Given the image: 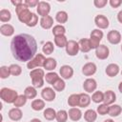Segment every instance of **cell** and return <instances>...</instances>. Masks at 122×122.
I'll use <instances>...</instances> for the list:
<instances>
[{"mask_svg": "<svg viewBox=\"0 0 122 122\" xmlns=\"http://www.w3.org/2000/svg\"><path fill=\"white\" fill-rule=\"evenodd\" d=\"M117 20H118L119 23L122 24V10L117 13Z\"/></svg>", "mask_w": 122, "mask_h": 122, "instance_id": "obj_50", "label": "cell"}, {"mask_svg": "<svg viewBox=\"0 0 122 122\" xmlns=\"http://www.w3.org/2000/svg\"><path fill=\"white\" fill-rule=\"evenodd\" d=\"M18 93L16 91L12 90V89H9V88H2L0 90V97L1 99L8 103V104H13L16 100V98L18 97Z\"/></svg>", "mask_w": 122, "mask_h": 122, "instance_id": "obj_3", "label": "cell"}, {"mask_svg": "<svg viewBox=\"0 0 122 122\" xmlns=\"http://www.w3.org/2000/svg\"><path fill=\"white\" fill-rule=\"evenodd\" d=\"M10 74L13 76H18L22 73V68L17 64H11L10 66Z\"/></svg>", "mask_w": 122, "mask_h": 122, "instance_id": "obj_39", "label": "cell"}, {"mask_svg": "<svg viewBox=\"0 0 122 122\" xmlns=\"http://www.w3.org/2000/svg\"><path fill=\"white\" fill-rule=\"evenodd\" d=\"M65 49H66V52L70 56H75V55H77L78 51H80L78 42H76L74 40H69Z\"/></svg>", "mask_w": 122, "mask_h": 122, "instance_id": "obj_5", "label": "cell"}, {"mask_svg": "<svg viewBox=\"0 0 122 122\" xmlns=\"http://www.w3.org/2000/svg\"><path fill=\"white\" fill-rule=\"evenodd\" d=\"M91 96L88 93H79V107L81 108H86L90 105L91 103Z\"/></svg>", "mask_w": 122, "mask_h": 122, "instance_id": "obj_22", "label": "cell"}, {"mask_svg": "<svg viewBox=\"0 0 122 122\" xmlns=\"http://www.w3.org/2000/svg\"><path fill=\"white\" fill-rule=\"evenodd\" d=\"M59 73L63 79H71L73 75V69L69 65H63L59 70Z\"/></svg>", "mask_w": 122, "mask_h": 122, "instance_id": "obj_13", "label": "cell"}, {"mask_svg": "<svg viewBox=\"0 0 122 122\" xmlns=\"http://www.w3.org/2000/svg\"><path fill=\"white\" fill-rule=\"evenodd\" d=\"M30 122H42L40 119H38V118H33V119H31Z\"/></svg>", "mask_w": 122, "mask_h": 122, "instance_id": "obj_53", "label": "cell"}, {"mask_svg": "<svg viewBox=\"0 0 122 122\" xmlns=\"http://www.w3.org/2000/svg\"><path fill=\"white\" fill-rule=\"evenodd\" d=\"M116 100V94L114 93V92L109 90L107 92H104V103L107 105H112Z\"/></svg>", "mask_w": 122, "mask_h": 122, "instance_id": "obj_17", "label": "cell"}, {"mask_svg": "<svg viewBox=\"0 0 122 122\" xmlns=\"http://www.w3.org/2000/svg\"><path fill=\"white\" fill-rule=\"evenodd\" d=\"M23 3V1H21V0H18V1H11V4L13 5V6H15V7H17V6H19L20 4H22Z\"/></svg>", "mask_w": 122, "mask_h": 122, "instance_id": "obj_51", "label": "cell"}, {"mask_svg": "<svg viewBox=\"0 0 122 122\" xmlns=\"http://www.w3.org/2000/svg\"><path fill=\"white\" fill-rule=\"evenodd\" d=\"M91 98L94 103L99 104L104 101V92H102L101 91H95L94 92H92V95Z\"/></svg>", "mask_w": 122, "mask_h": 122, "instance_id": "obj_35", "label": "cell"}, {"mask_svg": "<svg viewBox=\"0 0 122 122\" xmlns=\"http://www.w3.org/2000/svg\"><path fill=\"white\" fill-rule=\"evenodd\" d=\"M30 106H31V109L33 111L38 112V111H41L45 108V101L42 99H34L31 101Z\"/></svg>", "mask_w": 122, "mask_h": 122, "instance_id": "obj_32", "label": "cell"}, {"mask_svg": "<svg viewBox=\"0 0 122 122\" xmlns=\"http://www.w3.org/2000/svg\"><path fill=\"white\" fill-rule=\"evenodd\" d=\"M11 19V13L7 9H2L0 10V21L3 23L9 22Z\"/></svg>", "mask_w": 122, "mask_h": 122, "instance_id": "obj_33", "label": "cell"}, {"mask_svg": "<svg viewBox=\"0 0 122 122\" xmlns=\"http://www.w3.org/2000/svg\"><path fill=\"white\" fill-rule=\"evenodd\" d=\"M121 33L116 30H112L107 34L108 41L112 45H117L121 42Z\"/></svg>", "mask_w": 122, "mask_h": 122, "instance_id": "obj_9", "label": "cell"}, {"mask_svg": "<svg viewBox=\"0 0 122 122\" xmlns=\"http://www.w3.org/2000/svg\"><path fill=\"white\" fill-rule=\"evenodd\" d=\"M96 65L93 62H88L82 67V73L85 76H92L96 72Z\"/></svg>", "mask_w": 122, "mask_h": 122, "instance_id": "obj_12", "label": "cell"}, {"mask_svg": "<svg viewBox=\"0 0 122 122\" xmlns=\"http://www.w3.org/2000/svg\"><path fill=\"white\" fill-rule=\"evenodd\" d=\"M53 51H54V45H53V43L51 42V41L46 42V43L43 45V47H42V51H43L44 54L50 55V54H51V53L53 52Z\"/></svg>", "mask_w": 122, "mask_h": 122, "instance_id": "obj_34", "label": "cell"}, {"mask_svg": "<svg viewBox=\"0 0 122 122\" xmlns=\"http://www.w3.org/2000/svg\"><path fill=\"white\" fill-rule=\"evenodd\" d=\"M59 78L60 77L58 76V74L56 72H54V71H50V72L46 73V75H45L46 82L49 83V84H51V85H53Z\"/></svg>", "mask_w": 122, "mask_h": 122, "instance_id": "obj_31", "label": "cell"}, {"mask_svg": "<svg viewBox=\"0 0 122 122\" xmlns=\"http://www.w3.org/2000/svg\"><path fill=\"white\" fill-rule=\"evenodd\" d=\"M68 39L65 35H59V36H54V44L58 48H66Z\"/></svg>", "mask_w": 122, "mask_h": 122, "instance_id": "obj_28", "label": "cell"}, {"mask_svg": "<svg viewBox=\"0 0 122 122\" xmlns=\"http://www.w3.org/2000/svg\"><path fill=\"white\" fill-rule=\"evenodd\" d=\"M68 117H69L68 112H66L65 110H59L56 112L55 119H56L57 122H66L68 120Z\"/></svg>", "mask_w": 122, "mask_h": 122, "instance_id": "obj_36", "label": "cell"}, {"mask_svg": "<svg viewBox=\"0 0 122 122\" xmlns=\"http://www.w3.org/2000/svg\"><path fill=\"white\" fill-rule=\"evenodd\" d=\"M10 75V67H8V66H2V67H0V77L2 79H6Z\"/></svg>", "mask_w": 122, "mask_h": 122, "instance_id": "obj_41", "label": "cell"}, {"mask_svg": "<svg viewBox=\"0 0 122 122\" xmlns=\"http://www.w3.org/2000/svg\"><path fill=\"white\" fill-rule=\"evenodd\" d=\"M96 118H97V112L92 109H89L84 112V119L87 122H94Z\"/></svg>", "mask_w": 122, "mask_h": 122, "instance_id": "obj_24", "label": "cell"}, {"mask_svg": "<svg viewBox=\"0 0 122 122\" xmlns=\"http://www.w3.org/2000/svg\"><path fill=\"white\" fill-rule=\"evenodd\" d=\"M103 122H114L112 119H106V120H104Z\"/></svg>", "mask_w": 122, "mask_h": 122, "instance_id": "obj_54", "label": "cell"}, {"mask_svg": "<svg viewBox=\"0 0 122 122\" xmlns=\"http://www.w3.org/2000/svg\"><path fill=\"white\" fill-rule=\"evenodd\" d=\"M121 51H122V45H121Z\"/></svg>", "mask_w": 122, "mask_h": 122, "instance_id": "obj_55", "label": "cell"}, {"mask_svg": "<svg viewBox=\"0 0 122 122\" xmlns=\"http://www.w3.org/2000/svg\"><path fill=\"white\" fill-rule=\"evenodd\" d=\"M29 8H33V7H37V5L39 4L38 0H26L24 2Z\"/></svg>", "mask_w": 122, "mask_h": 122, "instance_id": "obj_48", "label": "cell"}, {"mask_svg": "<svg viewBox=\"0 0 122 122\" xmlns=\"http://www.w3.org/2000/svg\"><path fill=\"white\" fill-rule=\"evenodd\" d=\"M69 19V16H68V13L65 11V10H59L56 14H55V20L60 24H64L68 21Z\"/></svg>", "mask_w": 122, "mask_h": 122, "instance_id": "obj_30", "label": "cell"}, {"mask_svg": "<svg viewBox=\"0 0 122 122\" xmlns=\"http://www.w3.org/2000/svg\"><path fill=\"white\" fill-rule=\"evenodd\" d=\"M40 26L45 30L51 29L53 26V18L51 15H48V16H45V17H41Z\"/></svg>", "mask_w": 122, "mask_h": 122, "instance_id": "obj_20", "label": "cell"}, {"mask_svg": "<svg viewBox=\"0 0 122 122\" xmlns=\"http://www.w3.org/2000/svg\"><path fill=\"white\" fill-rule=\"evenodd\" d=\"M27 100H28V98L25 96V94H19V95H18V97L16 98L15 102L13 103V105H14V107H15V108L23 107V106L27 103Z\"/></svg>", "mask_w": 122, "mask_h": 122, "instance_id": "obj_38", "label": "cell"}, {"mask_svg": "<svg viewBox=\"0 0 122 122\" xmlns=\"http://www.w3.org/2000/svg\"><path fill=\"white\" fill-rule=\"evenodd\" d=\"M119 66L115 63H111L106 67V74L110 77H114L119 73Z\"/></svg>", "mask_w": 122, "mask_h": 122, "instance_id": "obj_14", "label": "cell"}, {"mask_svg": "<svg viewBox=\"0 0 122 122\" xmlns=\"http://www.w3.org/2000/svg\"><path fill=\"white\" fill-rule=\"evenodd\" d=\"M118 90H119V92L122 93V81L119 83V85H118Z\"/></svg>", "mask_w": 122, "mask_h": 122, "instance_id": "obj_52", "label": "cell"}, {"mask_svg": "<svg viewBox=\"0 0 122 122\" xmlns=\"http://www.w3.org/2000/svg\"><path fill=\"white\" fill-rule=\"evenodd\" d=\"M41 96L42 98L45 100V101H48V102H51L54 100L55 96H56V93H55V91L54 89L51 88V87H46L42 90L41 92Z\"/></svg>", "mask_w": 122, "mask_h": 122, "instance_id": "obj_7", "label": "cell"}, {"mask_svg": "<svg viewBox=\"0 0 122 122\" xmlns=\"http://www.w3.org/2000/svg\"><path fill=\"white\" fill-rule=\"evenodd\" d=\"M56 66H57V62H56V60H55L54 58H52V57H49V58L46 59L43 68H44L46 71H53V70L56 68Z\"/></svg>", "mask_w": 122, "mask_h": 122, "instance_id": "obj_25", "label": "cell"}, {"mask_svg": "<svg viewBox=\"0 0 122 122\" xmlns=\"http://www.w3.org/2000/svg\"><path fill=\"white\" fill-rule=\"evenodd\" d=\"M32 13H33V12H31L29 9H27V10H23L22 12H20L19 14H17V17H18V19H19L20 22L25 23V24L27 25V24L29 23V21L30 20L31 16H32Z\"/></svg>", "mask_w": 122, "mask_h": 122, "instance_id": "obj_18", "label": "cell"}, {"mask_svg": "<svg viewBox=\"0 0 122 122\" xmlns=\"http://www.w3.org/2000/svg\"><path fill=\"white\" fill-rule=\"evenodd\" d=\"M78 44H79V49H80V51H81L82 52H84V53L89 52V51L92 50L91 44H90V40H89L88 38H82V39H80L79 42H78Z\"/></svg>", "mask_w": 122, "mask_h": 122, "instance_id": "obj_21", "label": "cell"}, {"mask_svg": "<svg viewBox=\"0 0 122 122\" xmlns=\"http://www.w3.org/2000/svg\"><path fill=\"white\" fill-rule=\"evenodd\" d=\"M122 112V108L117 104H112L109 106V112L108 114L112 117H116Z\"/></svg>", "mask_w": 122, "mask_h": 122, "instance_id": "obj_23", "label": "cell"}, {"mask_svg": "<svg viewBox=\"0 0 122 122\" xmlns=\"http://www.w3.org/2000/svg\"><path fill=\"white\" fill-rule=\"evenodd\" d=\"M68 105L71 108L79 107V94L78 93L71 94L68 98Z\"/></svg>", "mask_w": 122, "mask_h": 122, "instance_id": "obj_27", "label": "cell"}, {"mask_svg": "<svg viewBox=\"0 0 122 122\" xmlns=\"http://www.w3.org/2000/svg\"><path fill=\"white\" fill-rule=\"evenodd\" d=\"M68 114L70 119L72 121H78L82 117V112L78 108H71L68 112Z\"/></svg>", "mask_w": 122, "mask_h": 122, "instance_id": "obj_16", "label": "cell"}, {"mask_svg": "<svg viewBox=\"0 0 122 122\" xmlns=\"http://www.w3.org/2000/svg\"><path fill=\"white\" fill-rule=\"evenodd\" d=\"M97 88V83L93 78H87L83 83V89L87 93L94 92Z\"/></svg>", "mask_w": 122, "mask_h": 122, "instance_id": "obj_10", "label": "cell"}, {"mask_svg": "<svg viewBox=\"0 0 122 122\" xmlns=\"http://www.w3.org/2000/svg\"><path fill=\"white\" fill-rule=\"evenodd\" d=\"M9 117L12 120V121H19L22 116H23V112L19 108H12L9 111Z\"/></svg>", "mask_w": 122, "mask_h": 122, "instance_id": "obj_15", "label": "cell"}, {"mask_svg": "<svg viewBox=\"0 0 122 122\" xmlns=\"http://www.w3.org/2000/svg\"><path fill=\"white\" fill-rule=\"evenodd\" d=\"M121 74H122V71H121Z\"/></svg>", "mask_w": 122, "mask_h": 122, "instance_id": "obj_56", "label": "cell"}, {"mask_svg": "<svg viewBox=\"0 0 122 122\" xmlns=\"http://www.w3.org/2000/svg\"><path fill=\"white\" fill-rule=\"evenodd\" d=\"M24 94L28 99H34L37 95V92H36V88H34L33 86H29L25 89L24 91Z\"/></svg>", "mask_w": 122, "mask_h": 122, "instance_id": "obj_29", "label": "cell"}, {"mask_svg": "<svg viewBox=\"0 0 122 122\" xmlns=\"http://www.w3.org/2000/svg\"><path fill=\"white\" fill-rule=\"evenodd\" d=\"M0 32L4 36H11L14 33V28L10 24H3L0 27Z\"/></svg>", "mask_w": 122, "mask_h": 122, "instance_id": "obj_19", "label": "cell"}, {"mask_svg": "<svg viewBox=\"0 0 122 122\" xmlns=\"http://www.w3.org/2000/svg\"><path fill=\"white\" fill-rule=\"evenodd\" d=\"M36 10L41 17L48 16L51 11V5L46 1H39V4L36 7Z\"/></svg>", "mask_w": 122, "mask_h": 122, "instance_id": "obj_6", "label": "cell"}, {"mask_svg": "<svg viewBox=\"0 0 122 122\" xmlns=\"http://www.w3.org/2000/svg\"><path fill=\"white\" fill-rule=\"evenodd\" d=\"M109 3H110V5L112 6V8L116 9V8H118V7L122 4V0H110Z\"/></svg>", "mask_w": 122, "mask_h": 122, "instance_id": "obj_49", "label": "cell"}, {"mask_svg": "<svg viewBox=\"0 0 122 122\" xmlns=\"http://www.w3.org/2000/svg\"><path fill=\"white\" fill-rule=\"evenodd\" d=\"M95 55L100 60H105L110 55V50L105 45H100L97 49H95Z\"/></svg>", "mask_w": 122, "mask_h": 122, "instance_id": "obj_11", "label": "cell"}, {"mask_svg": "<svg viewBox=\"0 0 122 122\" xmlns=\"http://www.w3.org/2000/svg\"><path fill=\"white\" fill-rule=\"evenodd\" d=\"M103 31L101 30H99V29H94V30H92V32H91V36H94V37H97V38H99V39H101L102 40V38H103Z\"/></svg>", "mask_w": 122, "mask_h": 122, "instance_id": "obj_45", "label": "cell"}, {"mask_svg": "<svg viewBox=\"0 0 122 122\" xmlns=\"http://www.w3.org/2000/svg\"><path fill=\"white\" fill-rule=\"evenodd\" d=\"M93 4H94V6L96 8L102 9V8H104L108 4V0H94L93 1Z\"/></svg>", "mask_w": 122, "mask_h": 122, "instance_id": "obj_46", "label": "cell"}, {"mask_svg": "<svg viewBox=\"0 0 122 122\" xmlns=\"http://www.w3.org/2000/svg\"><path fill=\"white\" fill-rule=\"evenodd\" d=\"M94 23L96 25V27L99 29V30H105L109 27L110 25V22H109V19L103 15V14H98L95 16L94 18Z\"/></svg>", "mask_w": 122, "mask_h": 122, "instance_id": "obj_8", "label": "cell"}, {"mask_svg": "<svg viewBox=\"0 0 122 122\" xmlns=\"http://www.w3.org/2000/svg\"><path fill=\"white\" fill-rule=\"evenodd\" d=\"M27 9H29V7L23 2V3L20 4L19 6L15 7V12H16V14H19L20 12H22L23 10H27Z\"/></svg>", "mask_w": 122, "mask_h": 122, "instance_id": "obj_47", "label": "cell"}, {"mask_svg": "<svg viewBox=\"0 0 122 122\" xmlns=\"http://www.w3.org/2000/svg\"><path fill=\"white\" fill-rule=\"evenodd\" d=\"M56 112H56L54 109H52V108H47V109L44 110V112H43V116H44L45 119H47V120H49V121H51V120L55 119V117H56Z\"/></svg>", "mask_w": 122, "mask_h": 122, "instance_id": "obj_26", "label": "cell"}, {"mask_svg": "<svg viewBox=\"0 0 122 122\" xmlns=\"http://www.w3.org/2000/svg\"><path fill=\"white\" fill-rule=\"evenodd\" d=\"M65 32H66V29L63 25H55L53 26L52 28V34L54 36H59V35H65Z\"/></svg>", "mask_w": 122, "mask_h": 122, "instance_id": "obj_37", "label": "cell"}, {"mask_svg": "<svg viewBox=\"0 0 122 122\" xmlns=\"http://www.w3.org/2000/svg\"><path fill=\"white\" fill-rule=\"evenodd\" d=\"M31 78V84L34 88H41L44 85L45 80V71L42 69H33L30 72Z\"/></svg>", "mask_w": 122, "mask_h": 122, "instance_id": "obj_2", "label": "cell"}, {"mask_svg": "<svg viewBox=\"0 0 122 122\" xmlns=\"http://www.w3.org/2000/svg\"><path fill=\"white\" fill-rule=\"evenodd\" d=\"M89 40H90V44H91V48H92V49H97L101 44H100V41H101V39H99V38H97V37H94V36H90V38H89Z\"/></svg>", "mask_w": 122, "mask_h": 122, "instance_id": "obj_43", "label": "cell"}, {"mask_svg": "<svg viewBox=\"0 0 122 122\" xmlns=\"http://www.w3.org/2000/svg\"><path fill=\"white\" fill-rule=\"evenodd\" d=\"M38 23V16L35 13H32V16L30 18V20L29 21V23L27 24L28 27H35Z\"/></svg>", "mask_w": 122, "mask_h": 122, "instance_id": "obj_44", "label": "cell"}, {"mask_svg": "<svg viewBox=\"0 0 122 122\" xmlns=\"http://www.w3.org/2000/svg\"><path fill=\"white\" fill-rule=\"evenodd\" d=\"M96 112L99 113L100 115L108 114V112H109V105H107V104H105V103H103V104H99V106L97 107Z\"/></svg>", "mask_w": 122, "mask_h": 122, "instance_id": "obj_42", "label": "cell"}, {"mask_svg": "<svg viewBox=\"0 0 122 122\" xmlns=\"http://www.w3.org/2000/svg\"><path fill=\"white\" fill-rule=\"evenodd\" d=\"M52 87H53L54 91H56V92H62V91L65 90L66 83H65V81H64L62 78H59V79L52 85Z\"/></svg>", "mask_w": 122, "mask_h": 122, "instance_id": "obj_40", "label": "cell"}, {"mask_svg": "<svg viewBox=\"0 0 122 122\" xmlns=\"http://www.w3.org/2000/svg\"><path fill=\"white\" fill-rule=\"evenodd\" d=\"M46 59L47 58L44 56L43 53H36V55L27 63V68L30 70H33L37 67H44Z\"/></svg>", "mask_w": 122, "mask_h": 122, "instance_id": "obj_4", "label": "cell"}, {"mask_svg": "<svg viewBox=\"0 0 122 122\" xmlns=\"http://www.w3.org/2000/svg\"><path fill=\"white\" fill-rule=\"evenodd\" d=\"M10 50L15 59L21 62H29L36 55L37 42L32 35L20 33L12 38Z\"/></svg>", "mask_w": 122, "mask_h": 122, "instance_id": "obj_1", "label": "cell"}]
</instances>
